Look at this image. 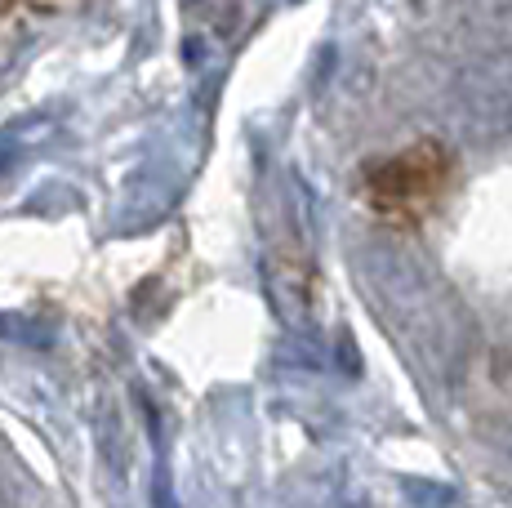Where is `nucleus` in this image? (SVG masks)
<instances>
[{
    "mask_svg": "<svg viewBox=\"0 0 512 508\" xmlns=\"http://www.w3.org/2000/svg\"><path fill=\"white\" fill-rule=\"evenodd\" d=\"M450 188V152L437 139H419L410 148L361 165V197L383 223L419 228L441 205Z\"/></svg>",
    "mask_w": 512,
    "mask_h": 508,
    "instance_id": "f257e3e1",
    "label": "nucleus"
},
{
    "mask_svg": "<svg viewBox=\"0 0 512 508\" xmlns=\"http://www.w3.org/2000/svg\"><path fill=\"white\" fill-rule=\"evenodd\" d=\"M18 5V0H0V14H5V9H14Z\"/></svg>",
    "mask_w": 512,
    "mask_h": 508,
    "instance_id": "f03ea898",
    "label": "nucleus"
}]
</instances>
